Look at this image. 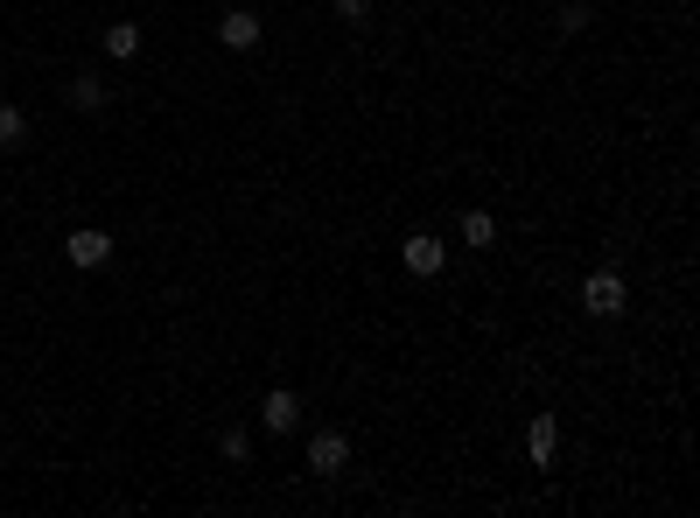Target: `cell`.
Returning <instances> with one entry per match:
<instances>
[{
	"label": "cell",
	"mask_w": 700,
	"mask_h": 518,
	"mask_svg": "<svg viewBox=\"0 0 700 518\" xmlns=\"http://www.w3.org/2000/svg\"><path fill=\"white\" fill-rule=\"evenodd\" d=\"M22 133H29V112L0 99V147H14V141H22Z\"/></svg>",
	"instance_id": "11"
},
{
	"label": "cell",
	"mask_w": 700,
	"mask_h": 518,
	"mask_svg": "<svg viewBox=\"0 0 700 518\" xmlns=\"http://www.w3.org/2000/svg\"><path fill=\"white\" fill-rule=\"evenodd\" d=\"M463 245L490 253V245H498V218H490V210H463Z\"/></svg>",
	"instance_id": "9"
},
{
	"label": "cell",
	"mask_w": 700,
	"mask_h": 518,
	"mask_svg": "<svg viewBox=\"0 0 700 518\" xmlns=\"http://www.w3.org/2000/svg\"><path fill=\"white\" fill-rule=\"evenodd\" d=\"M309 470H315V476H344V470H351V441L336 434V428H315V434H309Z\"/></svg>",
	"instance_id": "2"
},
{
	"label": "cell",
	"mask_w": 700,
	"mask_h": 518,
	"mask_svg": "<svg viewBox=\"0 0 700 518\" xmlns=\"http://www.w3.org/2000/svg\"><path fill=\"white\" fill-rule=\"evenodd\" d=\"M581 309H589V316H602V322L631 309V287H623V274H616V266H596V274H581Z\"/></svg>",
	"instance_id": "1"
},
{
	"label": "cell",
	"mask_w": 700,
	"mask_h": 518,
	"mask_svg": "<svg viewBox=\"0 0 700 518\" xmlns=\"http://www.w3.org/2000/svg\"><path fill=\"white\" fill-rule=\"evenodd\" d=\"M259 35H267V22H259L253 8H232V14L218 22V43H224V49H253Z\"/></svg>",
	"instance_id": "6"
},
{
	"label": "cell",
	"mask_w": 700,
	"mask_h": 518,
	"mask_svg": "<svg viewBox=\"0 0 700 518\" xmlns=\"http://www.w3.org/2000/svg\"><path fill=\"white\" fill-rule=\"evenodd\" d=\"M560 29H567V35L589 29V0H560Z\"/></svg>",
	"instance_id": "12"
},
{
	"label": "cell",
	"mask_w": 700,
	"mask_h": 518,
	"mask_svg": "<svg viewBox=\"0 0 700 518\" xmlns=\"http://www.w3.org/2000/svg\"><path fill=\"white\" fill-rule=\"evenodd\" d=\"M99 43H105V56H112V64H126V56H141V22H105V35H99Z\"/></svg>",
	"instance_id": "8"
},
{
	"label": "cell",
	"mask_w": 700,
	"mask_h": 518,
	"mask_svg": "<svg viewBox=\"0 0 700 518\" xmlns=\"http://www.w3.org/2000/svg\"><path fill=\"white\" fill-rule=\"evenodd\" d=\"M400 260H407V274H413V280H434V274L448 266V245L434 239V232H413V239L400 245Z\"/></svg>",
	"instance_id": "3"
},
{
	"label": "cell",
	"mask_w": 700,
	"mask_h": 518,
	"mask_svg": "<svg viewBox=\"0 0 700 518\" xmlns=\"http://www.w3.org/2000/svg\"><path fill=\"white\" fill-rule=\"evenodd\" d=\"M259 420H267V434H295L301 428V399L288 386H274L267 399H259Z\"/></svg>",
	"instance_id": "5"
},
{
	"label": "cell",
	"mask_w": 700,
	"mask_h": 518,
	"mask_svg": "<svg viewBox=\"0 0 700 518\" xmlns=\"http://www.w3.org/2000/svg\"><path fill=\"white\" fill-rule=\"evenodd\" d=\"M70 106H78V112H99V106H105V78H70Z\"/></svg>",
	"instance_id": "10"
},
{
	"label": "cell",
	"mask_w": 700,
	"mask_h": 518,
	"mask_svg": "<svg viewBox=\"0 0 700 518\" xmlns=\"http://www.w3.org/2000/svg\"><path fill=\"white\" fill-rule=\"evenodd\" d=\"M336 22H371V0H336Z\"/></svg>",
	"instance_id": "14"
},
{
	"label": "cell",
	"mask_w": 700,
	"mask_h": 518,
	"mask_svg": "<svg viewBox=\"0 0 700 518\" xmlns=\"http://www.w3.org/2000/svg\"><path fill=\"white\" fill-rule=\"evenodd\" d=\"M245 455H253V434L232 428V434H224V463H245Z\"/></svg>",
	"instance_id": "13"
},
{
	"label": "cell",
	"mask_w": 700,
	"mask_h": 518,
	"mask_svg": "<svg viewBox=\"0 0 700 518\" xmlns=\"http://www.w3.org/2000/svg\"><path fill=\"white\" fill-rule=\"evenodd\" d=\"M525 455H533L540 470H554V455H560V420L554 414H533V428H525Z\"/></svg>",
	"instance_id": "7"
},
{
	"label": "cell",
	"mask_w": 700,
	"mask_h": 518,
	"mask_svg": "<svg viewBox=\"0 0 700 518\" xmlns=\"http://www.w3.org/2000/svg\"><path fill=\"white\" fill-rule=\"evenodd\" d=\"M64 260H70V266H85V274H91V266H105V260H112V239L99 232V224H78V232L64 239Z\"/></svg>",
	"instance_id": "4"
}]
</instances>
